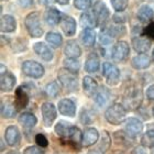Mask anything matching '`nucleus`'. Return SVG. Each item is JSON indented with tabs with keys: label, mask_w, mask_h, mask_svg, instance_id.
<instances>
[{
	"label": "nucleus",
	"mask_w": 154,
	"mask_h": 154,
	"mask_svg": "<svg viewBox=\"0 0 154 154\" xmlns=\"http://www.w3.org/2000/svg\"><path fill=\"white\" fill-rule=\"evenodd\" d=\"M55 133L64 142L75 145L82 142L83 139V134L79 129L66 121H60L55 125Z\"/></svg>",
	"instance_id": "obj_1"
},
{
	"label": "nucleus",
	"mask_w": 154,
	"mask_h": 154,
	"mask_svg": "<svg viewBox=\"0 0 154 154\" xmlns=\"http://www.w3.org/2000/svg\"><path fill=\"white\" fill-rule=\"evenodd\" d=\"M127 116V110L125 106L121 103H113L112 106H110L105 112L106 120L109 122L110 125H119L125 120Z\"/></svg>",
	"instance_id": "obj_2"
},
{
	"label": "nucleus",
	"mask_w": 154,
	"mask_h": 154,
	"mask_svg": "<svg viewBox=\"0 0 154 154\" xmlns=\"http://www.w3.org/2000/svg\"><path fill=\"white\" fill-rule=\"evenodd\" d=\"M125 108H128L130 110L138 109L142 103V91L137 86H131L125 95Z\"/></svg>",
	"instance_id": "obj_3"
},
{
	"label": "nucleus",
	"mask_w": 154,
	"mask_h": 154,
	"mask_svg": "<svg viewBox=\"0 0 154 154\" xmlns=\"http://www.w3.org/2000/svg\"><path fill=\"white\" fill-rule=\"evenodd\" d=\"M26 30L31 36L33 38H40L43 34V29L41 26V21H40V16L38 12L30 13L26 18Z\"/></svg>",
	"instance_id": "obj_4"
},
{
	"label": "nucleus",
	"mask_w": 154,
	"mask_h": 154,
	"mask_svg": "<svg viewBox=\"0 0 154 154\" xmlns=\"http://www.w3.org/2000/svg\"><path fill=\"white\" fill-rule=\"evenodd\" d=\"M22 72L32 78H41L44 75V67L35 61H26L22 64Z\"/></svg>",
	"instance_id": "obj_5"
},
{
	"label": "nucleus",
	"mask_w": 154,
	"mask_h": 154,
	"mask_svg": "<svg viewBox=\"0 0 154 154\" xmlns=\"http://www.w3.org/2000/svg\"><path fill=\"white\" fill-rule=\"evenodd\" d=\"M103 75L106 78L107 83L111 85V86H116L119 83L120 79V72H119L118 67L112 65L111 63H103Z\"/></svg>",
	"instance_id": "obj_6"
},
{
	"label": "nucleus",
	"mask_w": 154,
	"mask_h": 154,
	"mask_svg": "<svg viewBox=\"0 0 154 154\" xmlns=\"http://www.w3.org/2000/svg\"><path fill=\"white\" fill-rule=\"evenodd\" d=\"M58 79L63 85V87L68 91H75L78 88L77 77L72 72H61L58 74Z\"/></svg>",
	"instance_id": "obj_7"
},
{
	"label": "nucleus",
	"mask_w": 154,
	"mask_h": 154,
	"mask_svg": "<svg viewBox=\"0 0 154 154\" xmlns=\"http://www.w3.org/2000/svg\"><path fill=\"white\" fill-rule=\"evenodd\" d=\"M41 113L44 125L48 128L51 127L56 119V109H55L54 105L51 103H44L41 107Z\"/></svg>",
	"instance_id": "obj_8"
},
{
	"label": "nucleus",
	"mask_w": 154,
	"mask_h": 154,
	"mask_svg": "<svg viewBox=\"0 0 154 154\" xmlns=\"http://www.w3.org/2000/svg\"><path fill=\"white\" fill-rule=\"evenodd\" d=\"M129 52H130V48H129L128 43L125 41H119L112 48L111 57L117 62H121L128 57Z\"/></svg>",
	"instance_id": "obj_9"
},
{
	"label": "nucleus",
	"mask_w": 154,
	"mask_h": 154,
	"mask_svg": "<svg viewBox=\"0 0 154 154\" xmlns=\"http://www.w3.org/2000/svg\"><path fill=\"white\" fill-rule=\"evenodd\" d=\"M93 14L96 20L97 24H101L108 19L109 17V10L103 1H96L93 7Z\"/></svg>",
	"instance_id": "obj_10"
},
{
	"label": "nucleus",
	"mask_w": 154,
	"mask_h": 154,
	"mask_svg": "<svg viewBox=\"0 0 154 154\" xmlns=\"http://www.w3.org/2000/svg\"><path fill=\"white\" fill-rule=\"evenodd\" d=\"M125 132L128 137L134 139L137 138L143 130V123L137 118H129L125 121Z\"/></svg>",
	"instance_id": "obj_11"
},
{
	"label": "nucleus",
	"mask_w": 154,
	"mask_h": 154,
	"mask_svg": "<svg viewBox=\"0 0 154 154\" xmlns=\"http://www.w3.org/2000/svg\"><path fill=\"white\" fill-rule=\"evenodd\" d=\"M29 89L26 86L19 87L16 91V99H14V105H16L17 110H22L26 108L28 103H29Z\"/></svg>",
	"instance_id": "obj_12"
},
{
	"label": "nucleus",
	"mask_w": 154,
	"mask_h": 154,
	"mask_svg": "<svg viewBox=\"0 0 154 154\" xmlns=\"http://www.w3.org/2000/svg\"><path fill=\"white\" fill-rule=\"evenodd\" d=\"M58 110H60V112L63 116L69 117V118H73L76 115V106H75L74 101L71 99H67V98L60 100V103H58Z\"/></svg>",
	"instance_id": "obj_13"
},
{
	"label": "nucleus",
	"mask_w": 154,
	"mask_h": 154,
	"mask_svg": "<svg viewBox=\"0 0 154 154\" xmlns=\"http://www.w3.org/2000/svg\"><path fill=\"white\" fill-rule=\"evenodd\" d=\"M99 140V132L95 128H87L83 133L82 139V145L85 148H88L90 145H94Z\"/></svg>",
	"instance_id": "obj_14"
},
{
	"label": "nucleus",
	"mask_w": 154,
	"mask_h": 154,
	"mask_svg": "<svg viewBox=\"0 0 154 154\" xmlns=\"http://www.w3.org/2000/svg\"><path fill=\"white\" fill-rule=\"evenodd\" d=\"M20 132L17 127L14 125H10L6 129L5 132V139H6L7 143L9 146H16L19 144L20 142Z\"/></svg>",
	"instance_id": "obj_15"
},
{
	"label": "nucleus",
	"mask_w": 154,
	"mask_h": 154,
	"mask_svg": "<svg viewBox=\"0 0 154 154\" xmlns=\"http://www.w3.org/2000/svg\"><path fill=\"white\" fill-rule=\"evenodd\" d=\"M33 50L36 54L46 62H50L53 60V52L51 51V48H48V45L43 43V42H38L33 45Z\"/></svg>",
	"instance_id": "obj_16"
},
{
	"label": "nucleus",
	"mask_w": 154,
	"mask_h": 154,
	"mask_svg": "<svg viewBox=\"0 0 154 154\" xmlns=\"http://www.w3.org/2000/svg\"><path fill=\"white\" fill-rule=\"evenodd\" d=\"M132 46L135 51L140 54H145L149 52L151 48V41L148 38H142V36H137L132 40Z\"/></svg>",
	"instance_id": "obj_17"
},
{
	"label": "nucleus",
	"mask_w": 154,
	"mask_h": 154,
	"mask_svg": "<svg viewBox=\"0 0 154 154\" xmlns=\"http://www.w3.org/2000/svg\"><path fill=\"white\" fill-rule=\"evenodd\" d=\"M61 28L65 35L73 36L76 32V21L72 17L64 16L61 20Z\"/></svg>",
	"instance_id": "obj_18"
},
{
	"label": "nucleus",
	"mask_w": 154,
	"mask_h": 154,
	"mask_svg": "<svg viewBox=\"0 0 154 154\" xmlns=\"http://www.w3.org/2000/svg\"><path fill=\"white\" fill-rule=\"evenodd\" d=\"M16 85V77L10 72H3L1 73V91H10L13 89Z\"/></svg>",
	"instance_id": "obj_19"
},
{
	"label": "nucleus",
	"mask_w": 154,
	"mask_h": 154,
	"mask_svg": "<svg viewBox=\"0 0 154 154\" xmlns=\"http://www.w3.org/2000/svg\"><path fill=\"white\" fill-rule=\"evenodd\" d=\"M64 53L67 56V58H77L82 54V50L79 45L77 44V42L68 41L64 48Z\"/></svg>",
	"instance_id": "obj_20"
},
{
	"label": "nucleus",
	"mask_w": 154,
	"mask_h": 154,
	"mask_svg": "<svg viewBox=\"0 0 154 154\" xmlns=\"http://www.w3.org/2000/svg\"><path fill=\"white\" fill-rule=\"evenodd\" d=\"M83 87L84 91L87 96H95L98 90V85H97L96 80L89 76H86L83 78Z\"/></svg>",
	"instance_id": "obj_21"
},
{
	"label": "nucleus",
	"mask_w": 154,
	"mask_h": 154,
	"mask_svg": "<svg viewBox=\"0 0 154 154\" xmlns=\"http://www.w3.org/2000/svg\"><path fill=\"white\" fill-rule=\"evenodd\" d=\"M17 28L16 19L12 16L6 14L1 17V31L5 33H11L13 32Z\"/></svg>",
	"instance_id": "obj_22"
},
{
	"label": "nucleus",
	"mask_w": 154,
	"mask_h": 154,
	"mask_svg": "<svg viewBox=\"0 0 154 154\" xmlns=\"http://www.w3.org/2000/svg\"><path fill=\"white\" fill-rule=\"evenodd\" d=\"M44 19L45 22L48 23V26H56L61 20V13L55 8H48L45 11Z\"/></svg>",
	"instance_id": "obj_23"
},
{
	"label": "nucleus",
	"mask_w": 154,
	"mask_h": 154,
	"mask_svg": "<svg viewBox=\"0 0 154 154\" xmlns=\"http://www.w3.org/2000/svg\"><path fill=\"white\" fill-rule=\"evenodd\" d=\"M154 18V11L151 7L148 5L141 6L138 11V19L141 22H150Z\"/></svg>",
	"instance_id": "obj_24"
},
{
	"label": "nucleus",
	"mask_w": 154,
	"mask_h": 154,
	"mask_svg": "<svg viewBox=\"0 0 154 154\" xmlns=\"http://www.w3.org/2000/svg\"><path fill=\"white\" fill-rule=\"evenodd\" d=\"M149 65H150V58L148 55L140 54L132 58V66L135 69H145L149 67Z\"/></svg>",
	"instance_id": "obj_25"
},
{
	"label": "nucleus",
	"mask_w": 154,
	"mask_h": 154,
	"mask_svg": "<svg viewBox=\"0 0 154 154\" xmlns=\"http://www.w3.org/2000/svg\"><path fill=\"white\" fill-rule=\"evenodd\" d=\"M80 41L86 46H93L96 41V33L93 29H84L80 34Z\"/></svg>",
	"instance_id": "obj_26"
},
{
	"label": "nucleus",
	"mask_w": 154,
	"mask_h": 154,
	"mask_svg": "<svg viewBox=\"0 0 154 154\" xmlns=\"http://www.w3.org/2000/svg\"><path fill=\"white\" fill-rule=\"evenodd\" d=\"M95 103L99 107H103L107 103V101L109 100V91L106 89L105 87H100L99 89L97 90L96 95L94 96Z\"/></svg>",
	"instance_id": "obj_27"
},
{
	"label": "nucleus",
	"mask_w": 154,
	"mask_h": 154,
	"mask_svg": "<svg viewBox=\"0 0 154 154\" xmlns=\"http://www.w3.org/2000/svg\"><path fill=\"white\" fill-rule=\"evenodd\" d=\"M17 108L14 103L11 101H2L1 103V115L3 118H13L16 116Z\"/></svg>",
	"instance_id": "obj_28"
},
{
	"label": "nucleus",
	"mask_w": 154,
	"mask_h": 154,
	"mask_svg": "<svg viewBox=\"0 0 154 154\" xmlns=\"http://www.w3.org/2000/svg\"><path fill=\"white\" fill-rule=\"evenodd\" d=\"M19 122L24 127V128H32L36 125L38 122V119L33 113L30 112H24L20 116L19 118Z\"/></svg>",
	"instance_id": "obj_29"
},
{
	"label": "nucleus",
	"mask_w": 154,
	"mask_h": 154,
	"mask_svg": "<svg viewBox=\"0 0 154 154\" xmlns=\"http://www.w3.org/2000/svg\"><path fill=\"white\" fill-rule=\"evenodd\" d=\"M99 60H98V57H97L96 55H89V57L87 58L86 63H85V69H86V72H88V73H95V72H97L98 69H99Z\"/></svg>",
	"instance_id": "obj_30"
},
{
	"label": "nucleus",
	"mask_w": 154,
	"mask_h": 154,
	"mask_svg": "<svg viewBox=\"0 0 154 154\" xmlns=\"http://www.w3.org/2000/svg\"><path fill=\"white\" fill-rule=\"evenodd\" d=\"M80 26L84 29H93L95 26H97L96 20L94 17H91L89 13H83L80 16Z\"/></svg>",
	"instance_id": "obj_31"
},
{
	"label": "nucleus",
	"mask_w": 154,
	"mask_h": 154,
	"mask_svg": "<svg viewBox=\"0 0 154 154\" xmlns=\"http://www.w3.org/2000/svg\"><path fill=\"white\" fill-rule=\"evenodd\" d=\"M110 143H111V140H110L109 133L107 131H103V135L100 137V141H99V144H98V150H99L101 153H105V152L109 149Z\"/></svg>",
	"instance_id": "obj_32"
},
{
	"label": "nucleus",
	"mask_w": 154,
	"mask_h": 154,
	"mask_svg": "<svg viewBox=\"0 0 154 154\" xmlns=\"http://www.w3.org/2000/svg\"><path fill=\"white\" fill-rule=\"evenodd\" d=\"M46 38V41H48L53 48L61 46L62 42H63V38H62L61 34L56 32H48V34H46V38Z\"/></svg>",
	"instance_id": "obj_33"
},
{
	"label": "nucleus",
	"mask_w": 154,
	"mask_h": 154,
	"mask_svg": "<svg viewBox=\"0 0 154 154\" xmlns=\"http://www.w3.org/2000/svg\"><path fill=\"white\" fill-rule=\"evenodd\" d=\"M63 64L68 72H72L74 74L79 69V62L77 61L76 58H66V60H64Z\"/></svg>",
	"instance_id": "obj_34"
},
{
	"label": "nucleus",
	"mask_w": 154,
	"mask_h": 154,
	"mask_svg": "<svg viewBox=\"0 0 154 154\" xmlns=\"http://www.w3.org/2000/svg\"><path fill=\"white\" fill-rule=\"evenodd\" d=\"M141 144L146 148H154V130H149L142 137Z\"/></svg>",
	"instance_id": "obj_35"
},
{
	"label": "nucleus",
	"mask_w": 154,
	"mask_h": 154,
	"mask_svg": "<svg viewBox=\"0 0 154 154\" xmlns=\"http://www.w3.org/2000/svg\"><path fill=\"white\" fill-rule=\"evenodd\" d=\"M45 93L48 97H52L54 98L58 95L60 93V87H58V84L56 82H52V83L48 84V86L45 87Z\"/></svg>",
	"instance_id": "obj_36"
},
{
	"label": "nucleus",
	"mask_w": 154,
	"mask_h": 154,
	"mask_svg": "<svg viewBox=\"0 0 154 154\" xmlns=\"http://www.w3.org/2000/svg\"><path fill=\"white\" fill-rule=\"evenodd\" d=\"M79 119L80 122L84 123V125H89L94 121V117L90 115V112L87 109H82L79 115Z\"/></svg>",
	"instance_id": "obj_37"
},
{
	"label": "nucleus",
	"mask_w": 154,
	"mask_h": 154,
	"mask_svg": "<svg viewBox=\"0 0 154 154\" xmlns=\"http://www.w3.org/2000/svg\"><path fill=\"white\" fill-rule=\"evenodd\" d=\"M113 9L118 12H122L128 6V0H111Z\"/></svg>",
	"instance_id": "obj_38"
},
{
	"label": "nucleus",
	"mask_w": 154,
	"mask_h": 154,
	"mask_svg": "<svg viewBox=\"0 0 154 154\" xmlns=\"http://www.w3.org/2000/svg\"><path fill=\"white\" fill-rule=\"evenodd\" d=\"M112 35L109 33V31H107V30H105V31H101L99 34V41L101 44L103 45H108L110 44L111 42H112Z\"/></svg>",
	"instance_id": "obj_39"
},
{
	"label": "nucleus",
	"mask_w": 154,
	"mask_h": 154,
	"mask_svg": "<svg viewBox=\"0 0 154 154\" xmlns=\"http://www.w3.org/2000/svg\"><path fill=\"white\" fill-rule=\"evenodd\" d=\"M74 5L77 9L87 10L91 6V1L90 0H74Z\"/></svg>",
	"instance_id": "obj_40"
},
{
	"label": "nucleus",
	"mask_w": 154,
	"mask_h": 154,
	"mask_svg": "<svg viewBox=\"0 0 154 154\" xmlns=\"http://www.w3.org/2000/svg\"><path fill=\"white\" fill-rule=\"evenodd\" d=\"M108 31L112 35V38H116V36L123 35L125 33V26H113V28H110V30Z\"/></svg>",
	"instance_id": "obj_41"
},
{
	"label": "nucleus",
	"mask_w": 154,
	"mask_h": 154,
	"mask_svg": "<svg viewBox=\"0 0 154 154\" xmlns=\"http://www.w3.org/2000/svg\"><path fill=\"white\" fill-rule=\"evenodd\" d=\"M35 142L36 144L38 145V146H41V148H46L48 144V139L45 138V135L43 134H38L35 137Z\"/></svg>",
	"instance_id": "obj_42"
},
{
	"label": "nucleus",
	"mask_w": 154,
	"mask_h": 154,
	"mask_svg": "<svg viewBox=\"0 0 154 154\" xmlns=\"http://www.w3.org/2000/svg\"><path fill=\"white\" fill-rule=\"evenodd\" d=\"M23 154H44V152L42 151V149L38 148V146H29L24 150Z\"/></svg>",
	"instance_id": "obj_43"
},
{
	"label": "nucleus",
	"mask_w": 154,
	"mask_h": 154,
	"mask_svg": "<svg viewBox=\"0 0 154 154\" xmlns=\"http://www.w3.org/2000/svg\"><path fill=\"white\" fill-rule=\"evenodd\" d=\"M144 33L149 36V38H154V22H151L146 28H145Z\"/></svg>",
	"instance_id": "obj_44"
},
{
	"label": "nucleus",
	"mask_w": 154,
	"mask_h": 154,
	"mask_svg": "<svg viewBox=\"0 0 154 154\" xmlns=\"http://www.w3.org/2000/svg\"><path fill=\"white\" fill-rule=\"evenodd\" d=\"M146 97H148V99L150 100H154V85H151V86L149 87L148 89H146Z\"/></svg>",
	"instance_id": "obj_45"
},
{
	"label": "nucleus",
	"mask_w": 154,
	"mask_h": 154,
	"mask_svg": "<svg viewBox=\"0 0 154 154\" xmlns=\"http://www.w3.org/2000/svg\"><path fill=\"white\" fill-rule=\"evenodd\" d=\"M131 154H148V152L143 146H137V148L132 150Z\"/></svg>",
	"instance_id": "obj_46"
},
{
	"label": "nucleus",
	"mask_w": 154,
	"mask_h": 154,
	"mask_svg": "<svg viewBox=\"0 0 154 154\" xmlns=\"http://www.w3.org/2000/svg\"><path fill=\"white\" fill-rule=\"evenodd\" d=\"M18 2H19L20 6L22 7H29L32 5L33 0H18Z\"/></svg>",
	"instance_id": "obj_47"
},
{
	"label": "nucleus",
	"mask_w": 154,
	"mask_h": 154,
	"mask_svg": "<svg viewBox=\"0 0 154 154\" xmlns=\"http://www.w3.org/2000/svg\"><path fill=\"white\" fill-rule=\"evenodd\" d=\"M68 1H69V0H56V2H58L60 5H63V6H64V5H67Z\"/></svg>",
	"instance_id": "obj_48"
},
{
	"label": "nucleus",
	"mask_w": 154,
	"mask_h": 154,
	"mask_svg": "<svg viewBox=\"0 0 154 154\" xmlns=\"http://www.w3.org/2000/svg\"><path fill=\"white\" fill-rule=\"evenodd\" d=\"M41 2L43 5H50V3H52V0H41Z\"/></svg>",
	"instance_id": "obj_49"
},
{
	"label": "nucleus",
	"mask_w": 154,
	"mask_h": 154,
	"mask_svg": "<svg viewBox=\"0 0 154 154\" xmlns=\"http://www.w3.org/2000/svg\"><path fill=\"white\" fill-rule=\"evenodd\" d=\"M7 154H19V152H17V151H11V152H8Z\"/></svg>",
	"instance_id": "obj_50"
},
{
	"label": "nucleus",
	"mask_w": 154,
	"mask_h": 154,
	"mask_svg": "<svg viewBox=\"0 0 154 154\" xmlns=\"http://www.w3.org/2000/svg\"><path fill=\"white\" fill-rule=\"evenodd\" d=\"M153 58H154V51H153Z\"/></svg>",
	"instance_id": "obj_51"
},
{
	"label": "nucleus",
	"mask_w": 154,
	"mask_h": 154,
	"mask_svg": "<svg viewBox=\"0 0 154 154\" xmlns=\"http://www.w3.org/2000/svg\"><path fill=\"white\" fill-rule=\"evenodd\" d=\"M153 116H154V108H153Z\"/></svg>",
	"instance_id": "obj_52"
}]
</instances>
